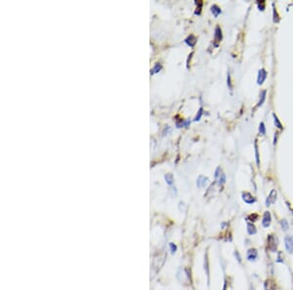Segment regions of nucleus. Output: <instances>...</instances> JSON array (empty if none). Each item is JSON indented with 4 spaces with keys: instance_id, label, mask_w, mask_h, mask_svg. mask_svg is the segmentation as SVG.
Returning <instances> with one entry per match:
<instances>
[{
    "instance_id": "23",
    "label": "nucleus",
    "mask_w": 293,
    "mask_h": 290,
    "mask_svg": "<svg viewBox=\"0 0 293 290\" xmlns=\"http://www.w3.org/2000/svg\"><path fill=\"white\" fill-rule=\"evenodd\" d=\"M170 247H171V249H172V252H175V250H176V246H175V245H173V243H171V244H170Z\"/></svg>"
},
{
    "instance_id": "7",
    "label": "nucleus",
    "mask_w": 293,
    "mask_h": 290,
    "mask_svg": "<svg viewBox=\"0 0 293 290\" xmlns=\"http://www.w3.org/2000/svg\"><path fill=\"white\" fill-rule=\"evenodd\" d=\"M266 77H267V72L264 69H260L259 70V73H258V84H263L264 83V81L266 80Z\"/></svg>"
},
{
    "instance_id": "10",
    "label": "nucleus",
    "mask_w": 293,
    "mask_h": 290,
    "mask_svg": "<svg viewBox=\"0 0 293 290\" xmlns=\"http://www.w3.org/2000/svg\"><path fill=\"white\" fill-rule=\"evenodd\" d=\"M207 178L206 177H203V176H199V179H197V182H196V185L199 188H201V187H204L205 186V184L207 182Z\"/></svg>"
},
{
    "instance_id": "2",
    "label": "nucleus",
    "mask_w": 293,
    "mask_h": 290,
    "mask_svg": "<svg viewBox=\"0 0 293 290\" xmlns=\"http://www.w3.org/2000/svg\"><path fill=\"white\" fill-rule=\"evenodd\" d=\"M284 243H285V248L289 253H293V236L291 235H286L284 238Z\"/></svg>"
},
{
    "instance_id": "16",
    "label": "nucleus",
    "mask_w": 293,
    "mask_h": 290,
    "mask_svg": "<svg viewBox=\"0 0 293 290\" xmlns=\"http://www.w3.org/2000/svg\"><path fill=\"white\" fill-rule=\"evenodd\" d=\"M218 180H219V185H220V186H223L224 185V184H225V182H226V175L224 174V173H222L221 172V174H220V176H219V178H218Z\"/></svg>"
},
{
    "instance_id": "12",
    "label": "nucleus",
    "mask_w": 293,
    "mask_h": 290,
    "mask_svg": "<svg viewBox=\"0 0 293 290\" xmlns=\"http://www.w3.org/2000/svg\"><path fill=\"white\" fill-rule=\"evenodd\" d=\"M162 69V66L160 65L159 63H155L154 66L153 68V69H151V74H154V73H157V72H159L160 70Z\"/></svg>"
},
{
    "instance_id": "3",
    "label": "nucleus",
    "mask_w": 293,
    "mask_h": 290,
    "mask_svg": "<svg viewBox=\"0 0 293 290\" xmlns=\"http://www.w3.org/2000/svg\"><path fill=\"white\" fill-rule=\"evenodd\" d=\"M277 194L278 193L276 190H272V192L270 193L269 196H268V198L266 200V206H270V205L275 203V201L277 200Z\"/></svg>"
},
{
    "instance_id": "13",
    "label": "nucleus",
    "mask_w": 293,
    "mask_h": 290,
    "mask_svg": "<svg viewBox=\"0 0 293 290\" xmlns=\"http://www.w3.org/2000/svg\"><path fill=\"white\" fill-rule=\"evenodd\" d=\"M211 12L213 13V15H214L215 17H217V16L219 15V14L221 13V9L219 8L218 6H216V5H213L212 7H211Z\"/></svg>"
},
{
    "instance_id": "22",
    "label": "nucleus",
    "mask_w": 293,
    "mask_h": 290,
    "mask_svg": "<svg viewBox=\"0 0 293 290\" xmlns=\"http://www.w3.org/2000/svg\"><path fill=\"white\" fill-rule=\"evenodd\" d=\"M228 85L230 88H232V83H231V76H230V73L228 74Z\"/></svg>"
},
{
    "instance_id": "8",
    "label": "nucleus",
    "mask_w": 293,
    "mask_h": 290,
    "mask_svg": "<svg viewBox=\"0 0 293 290\" xmlns=\"http://www.w3.org/2000/svg\"><path fill=\"white\" fill-rule=\"evenodd\" d=\"M185 42L189 46H190V47H193V46H195V44L196 43V38L192 34V35H190V36H188V37L186 38Z\"/></svg>"
},
{
    "instance_id": "21",
    "label": "nucleus",
    "mask_w": 293,
    "mask_h": 290,
    "mask_svg": "<svg viewBox=\"0 0 293 290\" xmlns=\"http://www.w3.org/2000/svg\"><path fill=\"white\" fill-rule=\"evenodd\" d=\"M202 108H199V114H196V118H195V121H199V120L200 119V117H201V114H202Z\"/></svg>"
},
{
    "instance_id": "18",
    "label": "nucleus",
    "mask_w": 293,
    "mask_h": 290,
    "mask_svg": "<svg viewBox=\"0 0 293 290\" xmlns=\"http://www.w3.org/2000/svg\"><path fill=\"white\" fill-rule=\"evenodd\" d=\"M259 132L260 134H262V135H265L266 134V129H265V125H264V123H260V126H259Z\"/></svg>"
},
{
    "instance_id": "11",
    "label": "nucleus",
    "mask_w": 293,
    "mask_h": 290,
    "mask_svg": "<svg viewBox=\"0 0 293 290\" xmlns=\"http://www.w3.org/2000/svg\"><path fill=\"white\" fill-rule=\"evenodd\" d=\"M247 232H248L250 235H255V233L257 232V229L255 228V226H254L253 224H251V223H248V224H247Z\"/></svg>"
},
{
    "instance_id": "6",
    "label": "nucleus",
    "mask_w": 293,
    "mask_h": 290,
    "mask_svg": "<svg viewBox=\"0 0 293 290\" xmlns=\"http://www.w3.org/2000/svg\"><path fill=\"white\" fill-rule=\"evenodd\" d=\"M258 257V251H257L255 248H252V249H249L247 251V259L249 261H255Z\"/></svg>"
},
{
    "instance_id": "19",
    "label": "nucleus",
    "mask_w": 293,
    "mask_h": 290,
    "mask_svg": "<svg viewBox=\"0 0 293 290\" xmlns=\"http://www.w3.org/2000/svg\"><path fill=\"white\" fill-rule=\"evenodd\" d=\"M274 118H275V123H276V124H277V127H278V128L282 129V126H281L280 122V120H278V118L277 117V115H276V114H274Z\"/></svg>"
},
{
    "instance_id": "14",
    "label": "nucleus",
    "mask_w": 293,
    "mask_h": 290,
    "mask_svg": "<svg viewBox=\"0 0 293 290\" xmlns=\"http://www.w3.org/2000/svg\"><path fill=\"white\" fill-rule=\"evenodd\" d=\"M280 225H281L282 229H283L284 232L288 231V229H289V225H288V222H287L286 220H285V219H282V220L280 221Z\"/></svg>"
},
{
    "instance_id": "9",
    "label": "nucleus",
    "mask_w": 293,
    "mask_h": 290,
    "mask_svg": "<svg viewBox=\"0 0 293 290\" xmlns=\"http://www.w3.org/2000/svg\"><path fill=\"white\" fill-rule=\"evenodd\" d=\"M222 37H223V36H222V30L220 29V27H216V29H215V35H214L215 40H216L217 42L221 41Z\"/></svg>"
},
{
    "instance_id": "4",
    "label": "nucleus",
    "mask_w": 293,
    "mask_h": 290,
    "mask_svg": "<svg viewBox=\"0 0 293 290\" xmlns=\"http://www.w3.org/2000/svg\"><path fill=\"white\" fill-rule=\"evenodd\" d=\"M242 199L244 202L248 203V204H252L256 201L255 197H254L251 193H242Z\"/></svg>"
},
{
    "instance_id": "5",
    "label": "nucleus",
    "mask_w": 293,
    "mask_h": 290,
    "mask_svg": "<svg viewBox=\"0 0 293 290\" xmlns=\"http://www.w3.org/2000/svg\"><path fill=\"white\" fill-rule=\"evenodd\" d=\"M272 222V216L270 214V212H265L264 216H263V220H262V225L264 228H268L271 225Z\"/></svg>"
},
{
    "instance_id": "20",
    "label": "nucleus",
    "mask_w": 293,
    "mask_h": 290,
    "mask_svg": "<svg viewBox=\"0 0 293 290\" xmlns=\"http://www.w3.org/2000/svg\"><path fill=\"white\" fill-rule=\"evenodd\" d=\"M255 154H256V162L257 164H260V161H259V154H258V147H257V144L255 143Z\"/></svg>"
},
{
    "instance_id": "17",
    "label": "nucleus",
    "mask_w": 293,
    "mask_h": 290,
    "mask_svg": "<svg viewBox=\"0 0 293 290\" xmlns=\"http://www.w3.org/2000/svg\"><path fill=\"white\" fill-rule=\"evenodd\" d=\"M265 98H266V91H263L262 93H261V99H260V101H259L258 107H260V106L263 105V103L265 101Z\"/></svg>"
},
{
    "instance_id": "1",
    "label": "nucleus",
    "mask_w": 293,
    "mask_h": 290,
    "mask_svg": "<svg viewBox=\"0 0 293 290\" xmlns=\"http://www.w3.org/2000/svg\"><path fill=\"white\" fill-rule=\"evenodd\" d=\"M267 242H268V249H269L271 252H276L277 251V243H276V238L273 235H270L267 238Z\"/></svg>"
},
{
    "instance_id": "15",
    "label": "nucleus",
    "mask_w": 293,
    "mask_h": 290,
    "mask_svg": "<svg viewBox=\"0 0 293 290\" xmlns=\"http://www.w3.org/2000/svg\"><path fill=\"white\" fill-rule=\"evenodd\" d=\"M165 180H166V183L168 185H172L173 181H174V178H173V175L171 173H168V174L165 175Z\"/></svg>"
}]
</instances>
